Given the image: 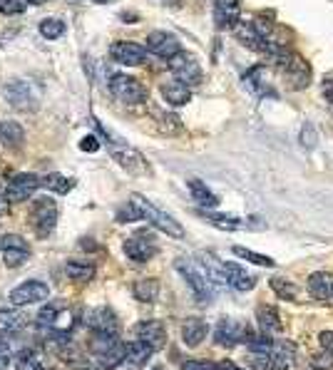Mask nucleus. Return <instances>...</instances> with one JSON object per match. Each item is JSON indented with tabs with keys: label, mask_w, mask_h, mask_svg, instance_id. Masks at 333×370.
I'll return each instance as SVG.
<instances>
[{
	"label": "nucleus",
	"mask_w": 333,
	"mask_h": 370,
	"mask_svg": "<svg viewBox=\"0 0 333 370\" xmlns=\"http://www.w3.org/2000/svg\"><path fill=\"white\" fill-rule=\"evenodd\" d=\"M110 92L119 100V102H124V104H142V102H147V87H144L139 80L130 78V75H112Z\"/></svg>",
	"instance_id": "obj_9"
},
{
	"label": "nucleus",
	"mask_w": 333,
	"mask_h": 370,
	"mask_svg": "<svg viewBox=\"0 0 333 370\" xmlns=\"http://www.w3.org/2000/svg\"><path fill=\"white\" fill-rule=\"evenodd\" d=\"M254 333L249 331L246 325L239 323L236 319H222L214 328V343L219 348H234L239 343H246Z\"/></svg>",
	"instance_id": "obj_10"
},
{
	"label": "nucleus",
	"mask_w": 333,
	"mask_h": 370,
	"mask_svg": "<svg viewBox=\"0 0 333 370\" xmlns=\"http://www.w3.org/2000/svg\"><path fill=\"white\" fill-rule=\"evenodd\" d=\"M152 370H164V368H152Z\"/></svg>",
	"instance_id": "obj_56"
},
{
	"label": "nucleus",
	"mask_w": 333,
	"mask_h": 370,
	"mask_svg": "<svg viewBox=\"0 0 333 370\" xmlns=\"http://www.w3.org/2000/svg\"><path fill=\"white\" fill-rule=\"evenodd\" d=\"M244 87H246L254 97H276V92L271 90V80L264 65H254L244 75Z\"/></svg>",
	"instance_id": "obj_18"
},
{
	"label": "nucleus",
	"mask_w": 333,
	"mask_h": 370,
	"mask_svg": "<svg viewBox=\"0 0 333 370\" xmlns=\"http://www.w3.org/2000/svg\"><path fill=\"white\" fill-rule=\"evenodd\" d=\"M196 264H199V268H202V273L209 279V284H214V286H227V273H224V264L219 259H216L214 253L209 251H199L196 253Z\"/></svg>",
	"instance_id": "obj_22"
},
{
	"label": "nucleus",
	"mask_w": 333,
	"mask_h": 370,
	"mask_svg": "<svg viewBox=\"0 0 333 370\" xmlns=\"http://www.w3.org/2000/svg\"><path fill=\"white\" fill-rule=\"evenodd\" d=\"M40 187V179L35 174H27V172H23V174H15L10 182H8V202H25V199H30V196L38 192Z\"/></svg>",
	"instance_id": "obj_15"
},
{
	"label": "nucleus",
	"mask_w": 333,
	"mask_h": 370,
	"mask_svg": "<svg viewBox=\"0 0 333 370\" xmlns=\"http://www.w3.org/2000/svg\"><path fill=\"white\" fill-rule=\"evenodd\" d=\"M311 365H314L316 370H333L331 353H326V356H314V358H311Z\"/></svg>",
	"instance_id": "obj_47"
},
{
	"label": "nucleus",
	"mask_w": 333,
	"mask_h": 370,
	"mask_svg": "<svg viewBox=\"0 0 333 370\" xmlns=\"http://www.w3.org/2000/svg\"><path fill=\"white\" fill-rule=\"evenodd\" d=\"M174 268L182 273V279L187 281V286L192 288V293H194V299L199 301V303H209V301L214 299L209 279L202 273L199 264H194V261L187 259V256H179V259L174 261Z\"/></svg>",
	"instance_id": "obj_4"
},
{
	"label": "nucleus",
	"mask_w": 333,
	"mask_h": 370,
	"mask_svg": "<svg viewBox=\"0 0 333 370\" xmlns=\"http://www.w3.org/2000/svg\"><path fill=\"white\" fill-rule=\"evenodd\" d=\"M199 216H202L207 224L222 229V231H264L266 229V221H262L259 216H231V214H216L211 209H199Z\"/></svg>",
	"instance_id": "obj_5"
},
{
	"label": "nucleus",
	"mask_w": 333,
	"mask_h": 370,
	"mask_svg": "<svg viewBox=\"0 0 333 370\" xmlns=\"http://www.w3.org/2000/svg\"><path fill=\"white\" fill-rule=\"evenodd\" d=\"M224 273H227V284L231 288H236V291L246 293L256 286L254 273H249L246 268L239 266V264H234V261H227V264H224Z\"/></svg>",
	"instance_id": "obj_23"
},
{
	"label": "nucleus",
	"mask_w": 333,
	"mask_h": 370,
	"mask_svg": "<svg viewBox=\"0 0 333 370\" xmlns=\"http://www.w3.org/2000/svg\"><path fill=\"white\" fill-rule=\"evenodd\" d=\"M231 251L239 256V259H246L249 264H256V266H274V259H268V256H264V253H256L251 251V248H244V246H234Z\"/></svg>",
	"instance_id": "obj_40"
},
{
	"label": "nucleus",
	"mask_w": 333,
	"mask_h": 370,
	"mask_svg": "<svg viewBox=\"0 0 333 370\" xmlns=\"http://www.w3.org/2000/svg\"><path fill=\"white\" fill-rule=\"evenodd\" d=\"M85 323H87V328H90L92 333H115V336H119L117 316H115V313H112V308H107V305L92 308V311L87 313Z\"/></svg>",
	"instance_id": "obj_17"
},
{
	"label": "nucleus",
	"mask_w": 333,
	"mask_h": 370,
	"mask_svg": "<svg viewBox=\"0 0 333 370\" xmlns=\"http://www.w3.org/2000/svg\"><path fill=\"white\" fill-rule=\"evenodd\" d=\"M246 363L251 365L254 370H274V360L268 353H256V351H249Z\"/></svg>",
	"instance_id": "obj_42"
},
{
	"label": "nucleus",
	"mask_w": 333,
	"mask_h": 370,
	"mask_svg": "<svg viewBox=\"0 0 333 370\" xmlns=\"http://www.w3.org/2000/svg\"><path fill=\"white\" fill-rule=\"evenodd\" d=\"M256 323H259L264 336H276V333L284 331V321H281L279 311H276L274 305H259V311H256Z\"/></svg>",
	"instance_id": "obj_26"
},
{
	"label": "nucleus",
	"mask_w": 333,
	"mask_h": 370,
	"mask_svg": "<svg viewBox=\"0 0 333 370\" xmlns=\"http://www.w3.org/2000/svg\"><path fill=\"white\" fill-rule=\"evenodd\" d=\"M8 363H10V351H8V343L0 340V370H8Z\"/></svg>",
	"instance_id": "obj_51"
},
{
	"label": "nucleus",
	"mask_w": 333,
	"mask_h": 370,
	"mask_svg": "<svg viewBox=\"0 0 333 370\" xmlns=\"http://www.w3.org/2000/svg\"><path fill=\"white\" fill-rule=\"evenodd\" d=\"M239 10L242 3L239 0H214V23L219 30H229L239 23Z\"/></svg>",
	"instance_id": "obj_21"
},
{
	"label": "nucleus",
	"mask_w": 333,
	"mask_h": 370,
	"mask_svg": "<svg viewBox=\"0 0 333 370\" xmlns=\"http://www.w3.org/2000/svg\"><path fill=\"white\" fill-rule=\"evenodd\" d=\"M80 150H82V152H97L100 150V139H97V137H85V139L80 142Z\"/></svg>",
	"instance_id": "obj_49"
},
{
	"label": "nucleus",
	"mask_w": 333,
	"mask_h": 370,
	"mask_svg": "<svg viewBox=\"0 0 333 370\" xmlns=\"http://www.w3.org/2000/svg\"><path fill=\"white\" fill-rule=\"evenodd\" d=\"M62 33H65V23L60 18H45L40 23V35L45 40H58Z\"/></svg>",
	"instance_id": "obj_39"
},
{
	"label": "nucleus",
	"mask_w": 333,
	"mask_h": 370,
	"mask_svg": "<svg viewBox=\"0 0 333 370\" xmlns=\"http://www.w3.org/2000/svg\"><path fill=\"white\" fill-rule=\"evenodd\" d=\"M25 323V316L23 313H15V311H0V333H18Z\"/></svg>",
	"instance_id": "obj_36"
},
{
	"label": "nucleus",
	"mask_w": 333,
	"mask_h": 370,
	"mask_svg": "<svg viewBox=\"0 0 333 370\" xmlns=\"http://www.w3.org/2000/svg\"><path fill=\"white\" fill-rule=\"evenodd\" d=\"M216 370H244V368H239V365L231 363V360H219V363H216Z\"/></svg>",
	"instance_id": "obj_52"
},
{
	"label": "nucleus",
	"mask_w": 333,
	"mask_h": 370,
	"mask_svg": "<svg viewBox=\"0 0 333 370\" xmlns=\"http://www.w3.org/2000/svg\"><path fill=\"white\" fill-rule=\"evenodd\" d=\"M30 219H33L35 234H38L40 239H47V236L55 231V227H58V219H60L58 204H55L53 199H47V196H40L38 202L33 204Z\"/></svg>",
	"instance_id": "obj_7"
},
{
	"label": "nucleus",
	"mask_w": 333,
	"mask_h": 370,
	"mask_svg": "<svg viewBox=\"0 0 333 370\" xmlns=\"http://www.w3.org/2000/svg\"><path fill=\"white\" fill-rule=\"evenodd\" d=\"M65 273L72 281H82V284H85V281L95 279V264L82 261V259H70L65 264Z\"/></svg>",
	"instance_id": "obj_34"
},
{
	"label": "nucleus",
	"mask_w": 333,
	"mask_h": 370,
	"mask_svg": "<svg viewBox=\"0 0 333 370\" xmlns=\"http://www.w3.org/2000/svg\"><path fill=\"white\" fill-rule=\"evenodd\" d=\"M27 8V0H3L0 3V13L3 15H20Z\"/></svg>",
	"instance_id": "obj_44"
},
{
	"label": "nucleus",
	"mask_w": 333,
	"mask_h": 370,
	"mask_svg": "<svg viewBox=\"0 0 333 370\" xmlns=\"http://www.w3.org/2000/svg\"><path fill=\"white\" fill-rule=\"evenodd\" d=\"M308 293L316 301L333 299V276L328 271H316L308 276Z\"/></svg>",
	"instance_id": "obj_28"
},
{
	"label": "nucleus",
	"mask_w": 333,
	"mask_h": 370,
	"mask_svg": "<svg viewBox=\"0 0 333 370\" xmlns=\"http://www.w3.org/2000/svg\"><path fill=\"white\" fill-rule=\"evenodd\" d=\"M130 202L135 204V209L139 211V219H147L152 227L159 229L162 234L172 236V239H184V227L172 214L162 211V209L154 207V204L147 202V199H144V196H139V194H132Z\"/></svg>",
	"instance_id": "obj_2"
},
{
	"label": "nucleus",
	"mask_w": 333,
	"mask_h": 370,
	"mask_svg": "<svg viewBox=\"0 0 333 370\" xmlns=\"http://www.w3.org/2000/svg\"><path fill=\"white\" fill-rule=\"evenodd\" d=\"M144 50L152 52V55H157V58L170 60L172 55H176V52L182 50V45H179V40H176L172 33L154 30V33L147 35V47H144Z\"/></svg>",
	"instance_id": "obj_16"
},
{
	"label": "nucleus",
	"mask_w": 333,
	"mask_h": 370,
	"mask_svg": "<svg viewBox=\"0 0 333 370\" xmlns=\"http://www.w3.org/2000/svg\"><path fill=\"white\" fill-rule=\"evenodd\" d=\"M50 296V288L43 281H25L10 291V303L13 305H30V303H40V301H47Z\"/></svg>",
	"instance_id": "obj_13"
},
{
	"label": "nucleus",
	"mask_w": 333,
	"mask_h": 370,
	"mask_svg": "<svg viewBox=\"0 0 333 370\" xmlns=\"http://www.w3.org/2000/svg\"><path fill=\"white\" fill-rule=\"evenodd\" d=\"M124 256L127 259H132L135 264H147V261H152L154 256H157L159 246H157V239L152 236V231H137V234L127 236V241H124Z\"/></svg>",
	"instance_id": "obj_8"
},
{
	"label": "nucleus",
	"mask_w": 333,
	"mask_h": 370,
	"mask_svg": "<svg viewBox=\"0 0 333 370\" xmlns=\"http://www.w3.org/2000/svg\"><path fill=\"white\" fill-rule=\"evenodd\" d=\"M3 95H5L10 107H15V110L27 112L38 107V95H35L33 84L25 82V80H10V82H5Z\"/></svg>",
	"instance_id": "obj_11"
},
{
	"label": "nucleus",
	"mask_w": 333,
	"mask_h": 370,
	"mask_svg": "<svg viewBox=\"0 0 333 370\" xmlns=\"http://www.w3.org/2000/svg\"><path fill=\"white\" fill-rule=\"evenodd\" d=\"M152 353H154V348L147 345L144 340H139V338H135V340H130V343H124V360H127L132 368H142V365H147Z\"/></svg>",
	"instance_id": "obj_29"
},
{
	"label": "nucleus",
	"mask_w": 333,
	"mask_h": 370,
	"mask_svg": "<svg viewBox=\"0 0 333 370\" xmlns=\"http://www.w3.org/2000/svg\"><path fill=\"white\" fill-rule=\"evenodd\" d=\"M58 313H60V308L55 303H47L45 308H40V313L35 316V323H38V328H53L55 325V319H58Z\"/></svg>",
	"instance_id": "obj_41"
},
{
	"label": "nucleus",
	"mask_w": 333,
	"mask_h": 370,
	"mask_svg": "<svg viewBox=\"0 0 333 370\" xmlns=\"http://www.w3.org/2000/svg\"><path fill=\"white\" fill-rule=\"evenodd\" d=\"M72 179L70 176H62V174H47L45 179H43V187L50 189V192H55V194H67L72 189Z\"/></svg>",
	"instance_id": "obj_38"
},
{
	"label": "nucleus",
	"mask_w": 333,
	"mask_h": 370,
	"mask_svg": "<svg viewBox=\"0 0 333 370\" xmlns=\"http://www.w3.org/2000/svg\"><path fill=\"white\" fill-rule=\"evenodd\" d=\"M271 62L276 65L279 75L284 78V82L291 87V90H306L308 84H311V78H314V72H311V65H308V60H303L299 52H291L286 47H279V50L271 55Z\"/></svg>",
	"instance_id": "obj_1"
},
{
	"label": "nucleus",
	"mask_w": 333,
	"mask_h": 370,
	"mask_svg": "<svg viewBox=\"0 0 333 370\" xmlns=\"http://www.w3.org/2000/svg\"><path fill=\"white\" fill-rule=\"evenodd\" d=\"M234 33H236V40H239L244 47H249V50H254V52H266L268 40H264L262 35H259V30L254 27L251 20H239L234 25Z\"/></svg>",
	"instance_id": "obj_20"
},
{
	"label": "nucleus",
	"mask_w": 333,
	"mask_h": 370,
	"mask_svg": "<svg viewBox=\"0 0 333 370\" xmlns=\"http://www.w3.org/2000/svg\"><path fill=\"white\" fill-rule=\"evenodd\" d=\"M209 333V325L204 319H187L182 325V340L187 348H196V345H202V340L207 338Z\"/></svg>",
	"instance_id": "obj_27"
},
{
	"label": "nucleus",
	"mask_w": 333,
	"mask_h": 370,
	"mask_svg": "<svg viewBox=\"0 0 333 370\" xmlns=\"http://www.w3.org/2000/svg\"><path fill=\"white\" fill-rule=\"evenodd\" d=\"M299 139H301V147H303V150H314L316 144H319V135H316L314 124H311V122L303 124V127H301Z\"/></svg>",
	"instance_id": "obj_43"
},
{
	"label": "nucleus",
	"mask_w": 333,
	"mask_h": 370,
	"mask_svg": "<svg viewBox=\"0 0 333 370\" xmlns=\"http://www.w3.org/2000/svg\"><path fill=\"white\" fill-rule=\"evenodd\" d=\"M0 256H3V264L8 268H18L30 259V246H27V241L23 236L5 234L0 236Z\"/></svg>",
	"instance_id": "obj_12"
},
{
	"label": "nucleus",
	"mask_w": 333,
	"mask_h": 370,
	"mask_svg": "<svg viewBox=\"0 0 333 370\" xmlns=\"http://www.w3.org/2000/svg\"><path fill=\"white\" fill-rule=\"evenodd\" d=\"M8 209H10V202H8V196H5V194H0V216H5V214H8Z\"/></svg>",
	"instance_id": "obj_53"
},
{
	"label": "nucleus",
	"mask_w": 333,
	"mask_h": 370,
	"mask_svg": "<svg viewBox=\"0 0 333 370\" xmlns=\"http://www.w3.org/2000/svg\"><path fill=\"white\" fill-rule=\"evenodd\" d=\"M15 370H45V358L35 348H23L15 356Z\"/></svg>",
	"instance_id": "obj_33"
},
{
	"label": "nucleus",
	"mask_w": 333,
	"mask_h": 370,
	"mask_svg": "<svg viewBox=\"0 0 333 370\" xmlns=\"http://www.w3.org/2000/svg\"><path fill=\"white\" fill-rule=\"evenodd\" d=\"M321 90H323V97H326L328 102L333 104V75H328V78L323 80V84H321Z\"/></svg>",
	"instance_id": "obj_50"
},
{
	"label": "nucleus",
	"mask_w": 333,
	"mask_h": 370,
	"mask_svg": "<svg viewBox=\"0 0 333 370\" xmlns=\"http://www.w3.org/2000/svg\"><path fill=\"white\" fill-rule=\"evenodd\" d=\"M268 356L274 360V370H291L296 365V345L288 340H279V343L274 340Z\"/></svg>",
	"instance_id": "obj_24"
},
{
	"label": "nucleus",
	"mask_w": 333,
	"mask_h": 370,
	"mask_svg": "<svg viewBox=\"0 0 333 370\" xmlns=\"http://www.w3.org/2000/svg\"><path fill=\"white\" fill-rule=\"evenodd\" d=\"M132 293H135V299L142 301V303H152V301H157L159 296V281L157 279H139L135 286H132Z\"/></svg>",
	"instance_id": "obj_35"
},
{
	"label": "nucleus",
	"mask_w": 333,
	"mask_h": 370,
	"mask_svg": "<svg viewBox=\"0 0 333 370\" xmlns=\"http://www.w3.org/2000/svg\"><path fill=\"white\" fill-rule=\"evenodd\" d=\"M179 370H216V363H209V360H187V363H182Z\"/></svg>",
	"instance_id": "obj_46"
},
{
	"label": "nucleus",
	"mask_w": 333,
	"mask_h": 370,
	"mask_svg": "<svg viewBox=\"0 0 333 370\" xmlns=\"http://www.w3.org/2000/svg\"><path fill=\"white\" fill-rule=\"evenodd\" d=\"M167 67H170L172 75H174L179 82L187 84V87H194V84H199L204 78L199 60H196L194 55H190V52H184V50H179L176 55H172V58L167 60Z\"/></svg>",
	"instance_id": "obj_6"
},
{
	"label": "nucleus",
	"mask_w": 333,
	"mask_h": 370,
	"mask_svg": "<svg viewBox=\"0 0 333 370\" xmlns=\"http://www.w3.org/2000/svg\"><path fill=\"white\" fill-rule=\"evenodd\" d=\"M27 3H35V5H43V3H47V0H27Z\"/></svg>",
	"instance_id": "obj_54"
},
{
	"label": "nucleus",
	"mask_w": 333,
	"mask_h": 370,
	"mask_svg": "<svg viewBox=\"0 0 333 370\" xmlns=\"http://www.w3.org/2000/svg\"><path fill=\"white\" fill-rule=\"evenodd\" d=\"M159 92H162V97L167 104H172V107H184V104L192 100V90L187 87L184 82H179V80H170V82H162V87H159Z\"/></svg>",
	"instance_id": "obj_25"
},
{
	"label": "nucleus",
	"mask_w": 333,
	"mask_h": 370,
	"mask_svg": "<svg viewBox=\"0 0 333 370\" xmlns=\"http://www.w3.org/2000/svg\"><path fill=\"white\" fill-rule=\"evenodd\" d=\"M319 343H321V348H323V351L331 353V356H333V331L319 333Z\"/></svg>",
	"instance_id": "obj_48"
},
{
	"label": "nucleus",
	"mask_w": 333,
	"mask_h": 370,
	"mask_svg": "<svg viewBox=\"0 0 333 370\" xmlns=\"http://www.w3.org/2000/svg\"><path fill=\"white\" fill-rule=\"evenodd\" d=\"M92 3H102V5H107V3H115V0H92Z\"/></svg>",
	"instance_id": "obj_55"
},
{
	"label": "nucleus",
	"mask_w": 333,
	"mask_h": 370,
	"mask_svg": "<svg viewBox=\"0 0 333 370\" xmlns=\"http://www.w3.org/2000/svg\"><path fill=\"white\" fill-rule=\"evenodd\" d=\"M25 142V130L15 119H0V144H5L8 150H18Z\"/></svg>",
	"instance_id": "obj_30"
},
{
	"label": "nucleus",
	"mask_w": 333,
	"mask_h": 370,
	"mask_svg": "<svg viewBox=\"0 0 333 370\" xmlns=\"http://www.w3.org/2000/svg\"><path fill=\"white\" fill-rule=\"evenodd\" d=\"M137 219H139V211L135 209V204L132 202L117 211V221H122V224H127V221H137Z\"/></svg>",
	"instance_id": "obj_45"
},
{
	"label": "nucleus",
	"mask_w": 333,
	"mask_h": 370,
	"mask_svg": "<svg viewBox=\"0 0 333 370\" xmlns=\"http://www.w3.org/2000/svg\"><path fill=\"white\" fill-rule=\"evenodd\" d=\"M135 338H139V340H144L147 345H152L154 351H159V348H164V343H167V328H164V323H159V321H139V323L135 325Z\"/></svg>",
	"instance_id": "obj_19"
},
{
	"label": "nucleus",
	"mask_w": 333,
	"mask_h": 370,
	"mask_svg": "<svg viewBox=\"0 0 333 370\" xmlns=\"http://www.w3.org/2000/svg\"><path fill=\"white\" fill-rule=\"evenodd\" d=\"M95 360H97L100 370H115L119 363H124V343H122V340H117V343L110 345L105 353L95 356Z\"/></svg>",
	"instance_id": "obj_32"
},
{
	"label": "nucleus",
	"mask_w": 333,
	"mask_h": 370,
	"mask_svg": "<svg viewBox=\"0 0 333 370\" xmlns=\"http://www.w3.org/2000/svg\"><path fill=\"white\" fill-rule=\"evenodd\" d=\"M97 130H100V135L105 137L107 150H110L112 159H115L119 167H124L130 174H147V172H150V167H147V162H144V157L139 154L135 147H130V144L122 142V139H117V137H112L110 132H107L105 127H100V124H97Z\"/></svg>",
	"instance_id": "obj_3"
},
{
	"label": "nucleus",
	"mask_w": 333,
	"mask_h": 370,
	"mask_svg": "<svg viewBox=\"0 0 333 370\" xmlns=\"http://www.w3.org/2000/svg\"><path fill=\"white\" fill-rule=\"evenodd\" d=\"M110 58L119 65H127V67H137L144 65V60H147V50L137 43H127V40H119V43H112L110 47Z\"/></svg>",
	"instance_id": "obj_14"
},
{
	"label": "nucleus",
	"mask_w": 333,
	"mask_h": 370,
	"mask_svg": "<svg viewBox=\"0 0 333 370\" xmlns=\"http://www.w3.org/2000/svg\"><path fill=\"white\" fill-rule=\"evenodd\" d=\"M271 288H274V293L279 296V299H286V301H296V299H299V286H296L294 281L281 279V276H274V279H271Z\"/></svg>",
	"instance_id": "obj_37"
},
{
	"label": "nucleus",
	"mask_w": 333,
	"mask_h": 370,
	"mask_svg": "<svg viewBox=\"0 0 333 370\" xmlns=\"http://www.w3.org/2000/svg\"><path fill=\"white\" fill-rule=\"evenodd\" d=\"M187 187H190L192 196H194L196 204H199L202 209H216V207H219V199H216V194L202 182V179H190V182H187Z\"/></svg>",
	"instance_id": "obj_31"
}]
</instances>
